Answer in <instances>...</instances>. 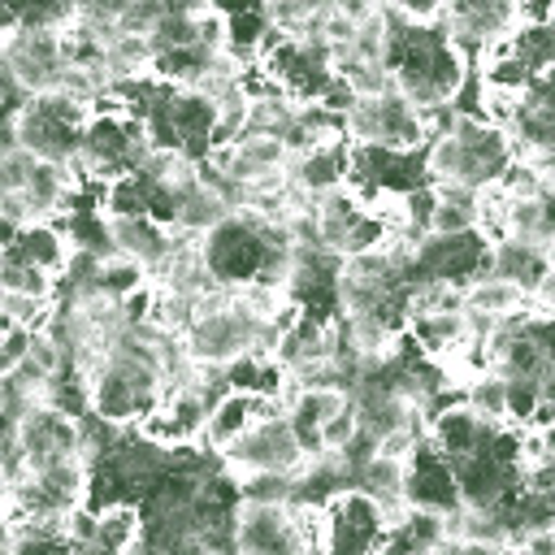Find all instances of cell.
<instances>
[{"label": "cell", "mask_w": 555, "mask_h": 555, "mask_svg": "<svg viewBox=\"0 0 555 555\" xmlns=\"http://www.w3.org/2000/svg\"><path fill=\"white\" fill-rule=\"evenodd\" d=\"M386 65L395 74V91L408 95L416 108L451 104L468 78V56L447 39L442 26H408L390 13V48Z\"/></svg>", "instance_id": "1"}, {"label": "cell", "mask_w": 555, "mask_h": 555, "mask_svg": "<svg viewBox=\"0 0 555 555\" xmlns=\"http://www.w3.org/2000/svg\"><path fill=\"white\" fill-rule=\"evenodd\" d=\"M152 156V139L143 130V121L117 100V95H100L91 104V117L82 126V143H78V178L82 182H108L121 173L143 169Z\"/></svg>", "instance_id": "2"}, {"label": "cell", "mask_w": 555, "mask_h": 555, "mask_svg": "<svg viewBox=\"0 0 555 555\" xmlns=\"http://www.w3.org/2000/svg\"><path fill=\"white\" fill-rule=\"evenodd\" d=\"M91 117V104L61 91V87H48V91H30L13 117H9V130H13V143L39 160H61V165H74L78 160V143H82V126Z\"/></svg>", "instance_id": "3"}, {"label": "cell", "mask_w": 555, "mask_h": 555, "mask_svg": "<svg viewBox=\"0 0 555 555\" xmlns=\"http://www.w3.org/2000/svg\"><path fill=\"white\" fill-rule=\"evenodd\" d=\"M221 468L230 477H243V473H295L304 464V447H299V434L286 416L282 403H269L230 447L217 451Z\"/></svg>", "instance_id": "4"}, {"label": "cell", "mask_w": 555, "mask_h": 555, "mask_svg": "<svg viewBox=\"0 0 555 555\" xmlns=\"http://www.w3.org/2000/svg\"><path fill=\"white\" fill-rule=\"evenodd\" d=\"M87 477H91V464L74 451V455H61V460H48V464H26L13 473V503L4 512V520H17V516H65L69 507H78L87 499Z\"/></svg>", "instance_id": "5"}, {"label": "cell", "mask_w": 555, "mask_h": 555, "mask_svg": "<svg viewBox=\"0 0 555 555\" xmlns=\"http://www.w3.org/2000/svg\"><path fill=\"white\" fill-rule=\"evenodd\" d=\"M343 134L347 143H382V147L416 152L429 139V121H425V108H416L408 95L382 91V95H356L347 104Z\"/></svg>", "instance_id": "6"}, {"label": "cell", "mask_w": 555, "mask_h": 555, "mask_svg": "<svg viewBox=\"0 0 555 555\" xmlns=\"http://www.w3.org/2000/svg\"><path fill=\"white\" fill-rule=\"evenodd\" d=\"M386 542V512L360 486H343L321 503V551L369 555Z\"/></svg>", "instance_id": "7"}, {"label": "cell", "mask_w": 555, "mask_h": 555, "mask_svg": "<svg viewBox=\"0 0 555 555\" xmlns=\"http://www.w3.org/2000/svg\"><path fill=\"white\" fill-rule=\"evenodd\" d=\"M525 22V4L520 0H447L442 9V30L447 39L468 56V65H477L499 39H507L516 26Z\"/></svg>", "instance_id": "8"}, {"label": "cell", "mask_w": 555, "mask_h": 555, "mask_svg": "<svg viewBox=\"0 0 555 555\" xmlns=\"http://www.w3.org/2000/svg\"><path fill=\"white\" fill-rule=\"evenodd\" d=\"M82 455V421L61 412L48 399H30L17 408V460L26 464H48L61 455Z\"/></svg>", "instance_id": "9"}, {"label": "cell", "mask_w": 555, "mask_h": 555, "mask_svg": "<svg viewBox=\"0 0 555 555\" xmlns=\"http://www.w3.org/2000/svg\"><path fill=\"white\" fill-rule=\"evenodd\" d=\"M0 56H4L9 74L17 78V87H22L26 95L56 87V78H61V69H65L61 30H48V26H17V30L0 43Z\"/></svg>", "instance_id": "10"}, {"label": "cell", "mask_w": 555, "mask_h": 555, "mask_svg": "<svg viewBox=\"0 0 555 555\" xmlns=\"http://www.w3.org/2000/svg\"><path fill=\"white\" fill-rule=\"evenodd\" d=\"M234 551L247 555H282V551H304L286 503H264V499H238L234 507Z\"/></svg>", "instance_id": "11"}, {"label": "cell", "mask_w": 555, "mask_h": 555, "mask_svg": "<svg viewBox=\"0 0 555 555\" xmlns=\"http://www.w3.org/2000/svg\"><path fill=\"white\" fill-rule=\"evenodd\" d=\"M108 230V251H121L130 260H139L147 273H156L165 264V256L178 243V230L160 225L152 212H126V217H104Z\"/></svg>", "instance_id": "12"}, {"label": "cell", "mask_w": 555, "mask_h": 555, "mask_svg": "<svg viewBox=\"0 0 555 555\" xmlns=\"http://www.w3.org/2000/svg\"><path fill=\"white\" fill-rule=\"evenodd\" d=\"M403 468H408V503H416V507H438V512L460 507V490H455L451 460H447L429 438H421V442L403 455Z\"/></svg>", "instance_id": "13"}, {"label": "cell", "mask_w": 555, "mask_h": 555, "mask_svg": "<svg viewBox=\"0 0 555 555\" xmlns=\"http://www.w3.org/2000/svg\"><path fill=\"white\" fill-rule=\"evenodd\" d=\"M494 429H499V425L481 421L464 399H451V403H442V408H434V412H429L425 438H429L447 460H460V455L481 451V447L490 442V434H494Z\"/></svg>", "instance_id": "14"}, {"label": "cell", "mask_w": 555, "mask_h": 555, "mask_svg": "<svg viewBox=\"0 0 555 555\" xmlns=\"http://www.w3.org/2000/svg\"><path fill=\"white\" fill-rule=\"evenodd\" d=\"M286 182L295 191H304L308 199L334 191L347 182V139H334V143H312V147H299L286 156Z\"/></svg>", "instance_id": "15"}, {"label": "cell", "mask_w": 555, "mask_h": 555, "mask_svg": "<svg viewBox=\"0 0 555 555\" xmlns=\"http://www.w3.org/2000/svg\"><path fill=\"white\" fill-rule=\"evenodd\" d=\"M0 256L26 260V264H35V269L61 278L65 264H69V256H74V238H69V230H61L52 217H30V221L17 225L13 243H9Z\"/></svg>", "instance_id": "16"}, {"label": "cell", "mask_w": 555, "mask_h": 555, "mask_svg": "<svg viewBox=\"0 0 555 555\" xmlns=\"http://www.w3.org/2000/svg\"><path fill=\"white\" fill-rule=\"evenodd\" d=\"M269 403H278V399H260V395H251V390H234V386H225L212 403H208V421H204V434H199V447H208L212 455L221 451V447H230Z\"/></svg>", "instance_id": "17"}, {"label": "cell", "mask_w": 555, "mask_h": 555, "mask_svg": "<svg viewBox=\"0 0 555 555\" xmlns=\"http://www.w3.org/2000/svg\"><path fill=\"white\" fill-rule=\"evenodd\" d=\"M351 486H360L369 499L382 503V512H386V529H390V520L408 507V468H403V455H390V451H373V455H364V460L356 464Z\"/></svg>", "instance_id": "18"}, {"label": "cell", "mask_w": 555, "mask_h": 555, "mask_svg": "<svg viewBox=\"0 0 555 555\" xmlns=\"http://www.w3.org/2000/svg\"><path fill=\"white\" fill-rule=\"evenodd\" d=\"M451 551V529H447V512L438 507H416L408 503L390 529H386V542L382 551Z\"/></svg>", "instance_id": "19"}, {"label": "cell", "mask_w": 555, "mask_h": 555, "mask_svg": "<svg viewBox=\"0 0 555 555\" xmlns=\"http://www.w3.org/2000/svg\"><path fill=\"white\" fill-rule=\"evenodd\" d=\"M486 273H499L525 291L538 286V278L546 273V256H542V243H529V238H516V234H499L490 243V256H486Z\"/></svg>", "instance_id": "20"}, {"label": "cell", "mask_w": 555, "mask_h": 555, "mask_svg": "<svg viewBox=\"0 0 555 555\" xmlns=\"http://www.w3.org/2000/svg\"><path fill=\"white\" fill-rule=\"evenodd\" d=\"M460 304H464L468 312L490 317V321L499 325L503 317H512V312H520V308L529 304V291L516 286V282H507V278H499V273H477L473 282H464Z\"/></svg>", "instance_id": "21"}, {"label": "cell", "mask_w": 555, "mask_h": 555, "mask_svg": "<svg viewBox=\"0 0 555 555\" xmlns=\"http://www.w3.org/2000/svg\"><path fill=\"white\" fill-rule=\"evenodd\" d=\"M143 546V512L130 499L95 507V546L91 551H134Z\"/></svg>", "instance_id": "22"}, {"label": "cell", "mask_w": 555, "mask_h": 555, "mask_svg": "<svg viewBox=\"0 0 555 555\" xmlns=\"http://www.w3.org/2000/svg\"><path fill=\"white\" fill-rule=\"evenodd\" d=\"M429 186H434V182H429ZM425 230H429V234L477 230V191H473V186H460V182L434 186V204H429Z\"/></svg>", "instance_id": "23"}, {"label": "cell", "mask_w": 555, "mask_h": 555, "mask_svg": "<svg viewBox=\"0 0 555 555\" xmlns=\"http://www.w3.org/2000/svg\"><path fill=\"white\" fill-rule=\"evenodd\" d=\"M460 399L490 425H507V377L499 369H477L460 382Z\"/></svg>", "instance_id": "24"}, {"label": "cell", "mask_w": 555, "mask_h": 555, "mask_svg": "<svg viewBox=\"0 0 555 555\" xmlns=\"http://www.w3.org/2000/svg\"><path fill=\"white\" fill-rule=\"evenodd\" d=\"M147 282H152V273L139 260H130L121 251H100V260H95V291H104L113 299H130Z\"/></svg>", "instance_id": "25"}, {"label": "cell", "mask_w": 555, "mask_h": 555, "mask_svg": "<svg viewBox=\"0 0 555 555\" xmlns=\"http://www.w3.org/2000/svg\"><path fill=\"white\" fill-rule=\"evenodd\" d=\"M507 43H512V52H520V56L533 65V74L551 69V65H555V17H551V13H546V17H525V22L507 35Z\"/></svg>", "instance_id": "26"}, {"label": "cell", "mask_w": 555, "mask_h": 555, "mask_svg": "<svg viewBox=\"0 0 555 555\" xmlns=\"http://www.w3.org/2000/svg\"><path fill=\"white\" fill-rule=\"evenodd\" d=\"M0 291L9 295H39V299H52L56 295V278L26 264V260H13V256H0Z\"/></svg>", "instance_id": "27"}, {"label": "cell", "mask_w": 555, "mask_h": 555, "mask_svg": "<svg viewBox=\"0 0 555 555\" xmlns=\"http://www.w3.org/2000/svg\"><path fill=\"white\" fill-rule=\"evenodd\" d=\"M30 334H35V330H26V325H17L13 317H4V312H0V382H4L22 360H26Z\"/></svg>", "instance_id": "28"}, {"label": "cell", "mask_w": 555, "mask_h": 555, "mask_svg": "<svg viewBox=\"0 0 555 555\" xmlns=\"http://www.w3.org/2000/svg\"><path fill=\"white\" fill-rule=\"evenodd\" d=\"M399 22H408V26H438L442 22V9H447V0H382Z\"/></svg>", "instance_id": "29"}, {"label": "cell", "mask_w": 555, "mask_h": 555, "mask_svg": "<svg viewBox=\"0 0 555 555\" xmlns=\"http://www.w3.org/2000/svg\"><path fill=\"white\" fill-rule=\"evenodd\" d=\"M520 486L555 503V447H551L546 455H538V460L520 464Z\"/></svg>", "instance_id": "30"}, {"label": "cell", "mask_w": 555, "mask_h": 555, "mask_svg": "<svg viewBox=\"0 0 555 555\" xmlns=\"http://www.w3.org/2000/svg\"><path fill=\"white\" fill-rule=\"evenodd\" d=\"M529 299H533L542 312H555V269H546V273L538 278V286L529 291Z\"/></svg>", "instance_id": "31"}, {"label": "cell", "mask_w": 555, "mask_h": 555, "mask_svg": "<svg viewBox=\"0 0 555 555\" xmlns=\"http://www.w3.org/2000/svg\"><path fill=\"white\" fill-rule=\"evenodd\" d=\"M22 26V0H0V43Z\"/></svg>", "instance_id": "32"}, {"label": "cell", "mask_w": 555, "mask_h": 555, "mask_svg": "<svg viewBox=\"0 0 555 555\" xmlns=\"http://www.w3.org/2000/svg\"><path fill=\"white\" fill-rule=\"evenodd\" d=\"M9 503H13V468L0 460V516L9 512Z\"/></svg>", "instance_id": "33"}, {"label": "cell", "mask_w": 555, "mask_h": 555, "mask_svg": "<svg viewBox=\"0 0 555 555\" xmlns=\"http://www.w3.org/2000/svg\"><path fill=\"white\" fill-rule=\"evenodd\" d=\"M165 9L169 13H208L212 0H165Z\"/></svg>", "instance_id": "34"}, {"label": "cell", "mask_w": 555, "mask_h": 555, "mask_svg": "<svg viewBox=\"0 0 555 555\" xmlns=\"http://www.w3.org/2000/svg\"><path fill=\"white\" fill-rule=\"evenodd\" d=\"M17 225H22V221H17V217H9V212L0 208V251H4L9 243H13V234H17Z\"/></svg>", "instance_id": "35"}, {"label": "cell", "mask_w": 555, "mask_h": 555, "mask_svg": "<svg viewBox=\"0 0 555 555\" xmlns=\"http://www.w3.org/2000/svg\"><path fill=\"white\" fill-rule=\"evenodd\" d=\"M542 256H546V269H555V238L542 243Z\"/></svg>", "instance_id": "36"}, {"label": "cell", "mask_w": 555, "mask_h": 555, "mask_svg": "<svg viewBox=\"0 0 555 555\" xmlns=\"http://www.w3.org/2000/svg\"><path fill=\"white\" fill-rule=\"evenodd\" d=\"M551 17H555V0H551Z\"/></svg>", "instance_id": "37"}]
</instances>
